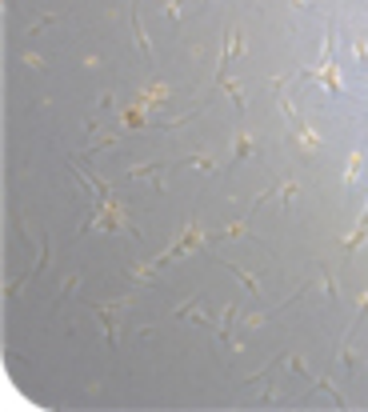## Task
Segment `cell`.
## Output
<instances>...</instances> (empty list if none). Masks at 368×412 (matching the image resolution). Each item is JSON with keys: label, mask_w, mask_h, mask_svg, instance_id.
<instances>
[{"label": "cell", "mask_w": 368, "mask_h": 412, "mask_svg": "<svg viewBox=\"0 0 368 412\" xmlns=\"http://www.w3.org/2000/svg\"><path fill=\"white\" fill-rule=\"evenodd\" d=\"M356 176H360V152H352V160H348V176H344V184L352 188V184H356Z\"/></svg>", "instance_id": "obj_1"}, {"label": "cell", "mask_w": 368, "mask_h": 412, "mask_svg": "<svg viewBox=\"0 0 368 412\" xmlns=\"http://www.w3.org/2000/svg\"><path fill=\"white\" fill-rule=\"evenodd\" d=\"M360 312H368V296H364V300H360Z\"/></svg>", "instance_id": "obj_3"}, {"label": "cell", "mask_w": 368, "mask_h": 412, "mask_svg": "<svg viewBox=\"0 0 368 412\" xmlns=\"http://www.w3.org/2000/svg\"><path fill=\"white\" fill-rule=\"evenodd\" d=\"M252 152V140H248V136H240V140H236V156H248Z\"/></svg>", "instance_id": "obj_2"}]
</instances>
